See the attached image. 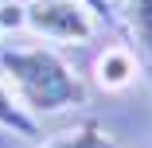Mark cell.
<instances>
[{
	"instance_id": "cell-6",
	"label": "cell",
	"mask_w": 152,
	"mask_h": 148,
	"mask_svg": "<svg viewBox=\"0 0 152 148\" xmlns=\"http://www.w3.org/2000/svg\"><path fill=\"white\" fill-rule=\"evenodd\" d=\"M0 129L12 133V136H39V121L23 113V105L12 98V90L4 86V78H0Z\"/></svg>"
},
{
	"instance_id": "cell-3",
	"label": "cell",
	"mask_w": 152,
	"mask_h": 148,
	"mask_svg": "<svg viewBox=\"0 0 152 148\" xmlns=\"http://www.w3.org/2000/svg\"><path fill=\"white\" fill-rule=\"evenodd\" d=\"M125 35L133 39V55L140 58V66H152V0H125Z\"/></svg>"
},
{
	"instance_id": "cell-1",
	"label": "cell",
	"mask_w": 152,
	"mask_h": 148,
	"mask_svg": "<svg viewBox=\"0 0 152 148\" xmlns=\"http://www.w3.org/2000/svg\"><path fill=\"white\" fill-rule=\"evenodd\" d=\"M0 78L12 90V98L23 105V113L35 117V121L66 113L74 105H86V82L47 43L4 47L0 51Z\"/></svg>"
},
{
	"instance_id": "cell-9",
	"label": "cell",
	"mask_w": 152,
	"mask_h": 148,
	"mask_svg": "<svg viewBox=\"0 0 152 148\" xmlns=\"http://www.w3.org/2000/svg\"><path fill=\"white\" fill-rule=\"evenodd\" d=\"M0 35H4V31H0Z\"/></svg>"
},
{
	"instance_id": "cell-5",
	"label": "cell",
	"mask_w": 152,
	"mask_h": 148,
	"mask_svg": "<svg viewBox=\"0 0 152 148\" xmlns=\"http://www.w3.org/2000/svg\"><path fill=\"white\" fill-rule=\"evenodd\" d=\"M35 148H117V140H113L98 121H78L74 129L55 133V136H47V140L35 144Z\"/></svg>"
},
{
	"instance_id": "cell-8",
	"label": "cell",
	"mask_w": 152,
	"mask_h": 148,
	"mask_svg": "<svg viewBox=\"0 0 152 148\" xmlns=\"http://www.w3.org/2000/svg\"><path fill=\"white\" fill-rule=\"evenodd\" d=\"M23 27V0H0V31Z\"/></svg>"
},
{
	"instance_id": "cell-7",
	"label": "cell",
	"mask_w": 152,
	"mask_h": 148,
	"mask_svg": "<svg viewBox=\"0 0 152 148\" xmlns=\"http://www.w3.org/2000/svg\"><path fill=\"white\" fill-rule=\"evenodd\" d=\"M82 4L98 16V23H102V27H109V31H125V23H121V12L109 4V0H82Z\"/></svg>"
},
{
	"instance_id": "cell-2",
	"label": "cell",
	"mask_w": 152,
	"mask_h": 148,
	"mask_svg": "<svg viewBox=\"0 0 152 148\" xmlns=\"http://www.w3.org/2000/svg\"><path fill=\"white\" fill-rule=\"evenodd\" d=\"M23 27L51 43H90L102 31L82 0H23Z\"/></svg>"
},
{
	"instance_id": "cell-4",
	"label": "cell",
	"mask_w": 152,
	"mask_h": 148,
	"mask_svg": "<svg viewBox=\"0 0 152 148\" xmlns=\"http://www.w3.org/2000/svg\"><path fill=\"white\" fill-rule=\"evenodd\" d=\"M98 82L105 90H125V86L140 74V58L133 55V47L117 43V47H105V55L98 58Z\"/></svg>"
}]
</instances>
